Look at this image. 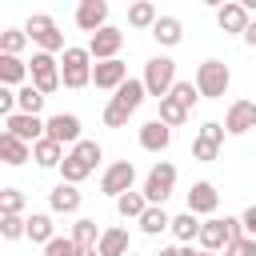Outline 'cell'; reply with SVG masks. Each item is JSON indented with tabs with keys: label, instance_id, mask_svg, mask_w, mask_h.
Listing matches in <instances>:
<instances>
[{
	"label": "cell",
	"instance_id": "836d02e7",
	"mask_svg": "<svg viewBox=\"0 0 256 256\" xmlns=\"http://www.w3.org/2000/svg\"><path fill=\"white\" fill-rule=\"evenodd\" d=\"M44 100H48V96H44L36 84H24V88H16V104H20V112H28V116H40Z\"/></svg>",
	"mask_w": 256,
	"mask_h": 256
},
{
	"label": "cell",
	"instance_id": "ffe728a7",
	"mask_svg": "<svg viewBox=\"0 0 256 256\" xmlns=\"http://www.w3.org/2000/svg\"><path fill=\"white\" fill-rule=\"evenodd\" d=\"M108 100H112L116 108H124V112H132V116H136V108L148 100V88H144V80H140V76H132V80H124Z\"/></svg>",
	"mask_w": 256,
	"mask_h": 256
},
{
	"label": "cell",
	"instance_id": "60d3db41",
	"mask_svg": "<svg viewBox=\"0 0 256 256\" xmlns=\"http://www.w3.org/2000/svg\"><path fill=\"white\" fill-rule=\"evenodd\" d=\"M224 224H228V240H232V244L244 240V220H240V216H224Z\"/></svg>",
	"mask_w": 256,
	"mask_h": 256
},
{
	"label": "cell",
	"instance_id": "30bf717a",
	"mask_svg": "<svg viewBox=\"0 0 256 256\" xmlns=\"http://www.w3.org/2000/svg\"><path fill=\"white\" fill-rule=\"evenodd\" d=\"M252 24V12L244 8V0H224L216 4V28L224 36H244V28Z\"/></svg>",
	"mask_w": 256,
	"mask_h": 256
},
{
	"label": "cell",
	"instance_id": "2e32d148",
	"mask_svg": "<svg viewBox=\"0 0 256 256\" xmlns=\"http://www.w3.org/2000/svg\"><path fill=\"white\" fill-rule=\"evenodd\" d=\"M256 128V100H232L228 104V112H224V132L228 136H244V132H252Z\"/></svg>",
	"mask_w": 256,
	"mask_h": 256
},
{
	"label": "cell",
	"instance_id": "6da1fadb",
	"mask_svg": "<svg viewBox=\"0 0 256 256\" xmlns=\"http://www.w3.org/2000/svg\"><path fill=\"white\" fill-rule=\"evenodd\" d=\"M100 160H104L100 140H80L76 148H68V156H64V164H60V180L80 188V184L96 172V164H100Z\"/></svg>",
	"mask_w": 256,
	"mask_h": 256
},
{
	"label": "cell",
	"instance_id": "ba28073f",
	"mask_svg": "<svg viewBox=\"0 0 256 256\" xmlns=\"http://www.w3.org/2000/svg\"><path fill=\"white\" fill-rule=\"evenodd\" d=\"M224 120H204L200 128H196V140H192V160H200V164H212L216 156H220V148H224Z\"/></svg>",
	"mask_w": 256,
	"mask_h": 256
},
{
	"label": "cell",
	"instance_id": "7dc6e473",
	"mask_svg": "<svg viewBox=\"0 0 256 256\" xmlns=\"http://www.w3.org/2000/svg\"><path fill=\"white\" fill-rule=\"evenodd\" d=\"M128 256H136V252H128Z\"/></svg>",
	"mask_w": 256,
	"mask_h": 256
},
{
	"label": "cell",
	"instance_id": "ac0fdd59",
	"mask_svg": "<svg viewBox=\"0 0 256 256\" xmlns=\"http://www.w3.org/2000/svg\"><path fill=\"white\" fill-rule=\"evenodd\" d=\"M80 204H84V196H80L76 184H64V180H60V184L48 192V212H52V216H76Z\"/></svg>",
	"mask_w": 256,
	"mask_h": 256
},
{
	"label": "cell",
	"instance_id": "f35d334b",
	"mask_svg": "<svg viewBox=\"0 0 256 256\" xmlns=\"http://www.w3.org/2000/svg\"><path fill=\"white\" fill-rule=\"evenodd\" d=\"M44 256H80V248H76L72 236H56V240L44 248Z\"/></svg>",
	"mask_w": 256,
	"mask_h": 256
},
{
	"label": "cell",
	"instance_id": "7402d4cb",
	"mask_svg": "<svg viewBox=\"0 0 256 256\" xmlns=\"http://www.w3.org/2000/svg\"><path fill=\"white\" fill-rule=\"evenodd\" d=\"M200 228H204V220H200V216H192V212L184 208V212H176V216H172V228H168V232H172V240H176L180 248H188V244H196V240H200Z\"/></svg>",
	"mask_w": 256,
	"mask_h": 256
},
{
	"label": "cell",
	"instance_id": "e0dca14e",
	"mask_svg": "<svg viewBox=\"0 0 256 256\" xmlns=\"http://www.w3.org/2000/svg\"><path fill=\"white\" fill-rule=\"evenodd\" d=\"M72 20H76V28H80V32L96 36L100 28H108V0H80Z\"/></svg>",
	"mask_w": 256,
	"mask_h": 256
},
{
	"label": "cell",
	"instance_id": "52a82bcc",
	"mask_svg": "<svg viewBox=\"0 0 256 256\" xmlns=\"http://www.w3.org/2000/svg\"><path fill=\"white\" fill-rule=\"evenodd\" d=\"M28 72H32V80H28V84H36L44 96H52V92H60V88H64V76H60V56H52V52H32Z\"/></svg>",
	"mask_w": 256,
	"mask_h": 256
},
{
	"label": "cell",
	"instance_id": "74e56055",
	"mask_svg": "<svg viewBox=\"0 0 256 256\" xmlns=\"http://www.w3.org/2000/svg\"><path fill=\"white\" fill-rule=\"evenodd\" d=\"M0 236H4V240L28 236V216H0Z\"/></svg>",
	"mask_w": 256,
	"mask_h": 256
},
{
	"label": "cell",
	"instance_id": "277c9868",
	"mask_svg": "<svg viewBox=\"0 0 256 256\" xmlns=\"http://www.w3.org/2000/svg\"><path fill=\"white\" fill-rule=\"evenodd\" d=\"M92 52L88 48H80V44H68L64 48V56H60V76H64V88H88L92 84Z\"/></svg>",
	"mask_w": 256,
	"mask_h": 256
},
{
	"label": "cell",
	"instance_id": "cb8c5ba5",
	"mask_svg": "<svg viewBox=\"0 0 256 256\" xmlns=\"http://www.w3.org/2000/svg\"><path fill=\"white\" fill-rule=\"evenodd\" d=\"M28 80H32V72H28L24 56H0V84L4 88H24Z\"/></svg>",
	"mask_w": 256,
	"mask_h": 256
},
{
	"label": "cell",
	"instance_id": "484cf974",
	"mask_svg": "<svg viewBox=\"0 0 256 256\" xmlns=\"http://www.w3.org/2000/svg\"><path fill=\"white\" fill-rule=\"evenodd\" d=\"M0 160H4L8 168H20V164H28V160H32V144L16 140L12 132H0Z\"/></svg>",
	"mask_w": 256,
	"mask_h": 256
},
{
	"label": "cell",
	"instance_id": "5bb4252c",
	"mask_svg": "<svg viewBox=\"0 0 256 256\" xmlns=\"http://www.w3.org/2000/svg\"><path fill=\"white\" fill-rule=\"evenodd\" d=\"M136 140H140V148H144V152L160 156V152H168V148H172V128H168L160 116H152V120H144V124L136 128Z\"/></svg>",
	"mask_w": 256,
	"mask_h": 256
},
{
	"label": "cell",
	"instance_id": "b9f144b4",
	"mask_svg": "<svg viewBox=\"0 0 256 256\" xmlns=\"http://www.w3.org/2000/svg\"><path fill=\"white\" fill-rule=\"evenodd\" d=\"M240 220H244V236L256 240V204H248V208L240 212Z\"/></svg>",
	"mask_w": 256,
	"mask_h": 256
},
{
	"label": "cell",
	"instance_id": "d6a6232c",
	"mask_svg": "<svg viewBox=\"0 0 256 256\" xmlns=\"http://www.w3.org/2000/svg\"><path fill=\"white\" fill-rule=\"evenodd\" d=\"M28 44H32V40H28L24 28H4V32H0V56H20Z\"/></svg>",
	"mask_w": 256,
	"mask_h": 256
},
{
	"label": "cell",
	"instance_id": "7a4b0ae2",
	"mask_svg": "<svg viewBox=\"0 0 256 256\" xmlns=\"http://www.w3.org/2000/svg\"><path fill=\"white\" fill-rule=\"evenodd\" d=\"M192 84L200 88V100H224V96H228V88H232V68H228L224 60L208 56V60H200V64H196Z\"/></svg>",
	"mask_w": 256,
	"mask_h": 256
},
{
	"label": "cell",
	"instance_id": "8992f818",
	"mask_svg": "<svg viewBox=\"0 0 256 256\" xmlns=\"http://www.w3.org/2000/svg\"><path fill=\"white\" fill-rule=\"evenodd\" d=\"M140 192L148 196V204H164V200L176 192V164H172V160H156V164L144 172Z\"/></svg>",
	"mask_w": 256,
	"mask_h": 256
},
{
	"label": "cell",
	"instance_id": "ee69618b",
	"mask_svg": "<svg viewBox=\"0 0 256 256\" xmlns=\"http://www.w3.org/2000/svg\"><path fill=\"white\" fill-rule=\"evenodd\" d=\"M180 252H184V256H220V252H204V248H192V244H188V248H180Z\"/></svg>",
	"mask_w": 256,
	"mask_h": 256
},
{
	"label": "cell",
	"instance_id": "9c48e42d",
	"mask_svg": "<svg viewBox=\"0 0 256 256\" xmlns=\"http://www.w3.org/2000/svg\"><path fill=\"white\" fill-rule=\"evenodd\" d=\"M132 188H136V164H132V160H112V164L100 172V192H104V196L120 200V196L132 192Z\"/></svg>",
	"mask_w": 256,
	"mask_h": 256
},
{
	"label": "cell",
	"instance_id": "ab89813d",
	"mask_svg": "<svg viewBox=\"0 0 256 256\" xmlns=\"http://www.w3.org/2000/svg\"><path fill=\"white\" fill-rule=\"evenodd\" d=\"M224 256H256V240H252V236H244V240L228 244V248H224Z\"/></svg>",
	"mask_w": 256,
	"mask_h": 256
},
{
	"label": "cell",
	"instance_id": "f6af8a7d",
	"mask_svg": "<svg viewBox=\"0 0 256 256\" xmlns=\"http://www.w3.org/2000/svg\"><path fill=\"white\" fill-rule=\"evenodd\" d=\"M156 256H184V252H180V244H168V248H160Z\"/></svg>",
	"mask_w": 256,
	"mask_h": 256
},
{
	"label": "cell",
	"instance_id": "f1b7e54d",
	"mask_svg": "<svg viewBox=\"0 0 256 256\" xmlns=\"http://www.w3.org/2000/svg\"><path fill=\"white\" fill-rule=\"evenodd\" d=\"M152 40H156L160 48H176V44L184 40V24H180L176 16H160L156 28H152Z\"/></svg>",
	"mask_w": 256,
	"mask_h": 256
},
{
	"label": "cell",
	"instance_id": "7bdbcfd3",
	"mask_svg": "<svg viewBox=\"0 0 256 256\" xmlns=\"http://www.w3.org/2000/svg\"><path fill=\"white\" fill-rule=\"evenodd\" d=\"M240 40H244V44H248V48H256V16H252V24H248V28H244V36H240Z\"/></svg>",
	"mask_w": 256,
	"mask_h": 256
},
{
	"label": "cell",
	"instance_id": "603a6c76",
	"mask_svg": "<svg viewBox=\"0 0 256 256\" xmlns=\"http://www.w3.org/2000/svg\"><path fill=\"white\" fill-rule=\"evenodd\" d=\"M96 252H100V256H128V252H132V236H128V228H124V224L104 228V236H100Z\"/></svg>",
	"mask_w": 256,
	"mask_h": 256
},
{
	"label": "cell",
	"instance_id": "4dcf8cb0",
	"mask_svg": "<svg viewBox=\"0 0 256 256\" xmlns=\"http://www.w3.org/2000/svg\"><path fill=\"white\" fill-rule=\"evenodd\" d=\"M148 208H152V204H148V196H144L140 188H132V192H124V196L116 200V212H120V220H140Z\"/></svg>",
	"mask_w": 256,
	"mask_h": 256
},
{
	"label": "cell",
	"instance_id": "d6986e66",
	"mask_svg": "<svg viewBox=\"0 0 256 256\" xmlns=\"http://www.w3.org/2000/svg\"><path fill=\"white\" fill-rule=\"evenodd\" d=\"M124 80H132L128 76V64L124 60H100L96 68H92V84L100 88V92H116Z\"/></svg>",
	"mask_w": 256,
	"mask_h": 256
},
{
	"label": "cell",
	"instance_id": "9a60e30c",
	"mask_svg": "<svg viewBox=\"0 0 256 256\" xmlns=\"http://www.w3.org/2000/svg\"><path fill=\"white\" fill-rule=\"evenodd\" d=\"M80 116L76 112H52L48 116V140H56V144H68V148H76L84 136H80Z\"/></svg>",
	"mask_w": 256,
	"mask_h": 256
},
{
	"label": "cell",
	"instance_id": "83f0119b",
	"mask_svg": "<svg viewBox=\"0 0 256 256\" xmlns=\"http://www.w3.org/2000/svg\"><path fill=\"white\" fill-rule=\"evenodd\" d=\"M64 144H56V140H40V144H32V160H36V168H56L60 172V164H64Z\"/></svg>",
	"mask_w": 256,
	"mask_h": 256
},
{
	"label": "cell",
	"instance_id": "44dd1931",
	"mask_svg": "<svg viewBox=\"0 0 256 256\" xmlns=\"http://www.w3.org/2000/svg\"><path fill=\"white\" fill-rule=\"evenodd\" d=\"M228 244H232V240H228V224H224V216H208L204 228H200L196 248H204V252H224Z\"/></svg>",
	"mask_w": 256,
	"mask_h": 256
},
{
	"label": "cell",
	"instance_id": "4316f807",
	"mask_svg": "<svg viewBox=\"0 0 256 256\" xmlns=\"http://www.w3.org/2000/svg\"><path fill=\"white\" fill-rule=\"evenodd\" d=\"M156 20H160V8H156L152 0H136V4H128V28H136V32H152Z\"/></svg>",
	"mask_w": 256,
	"mask_h": 256
},
{
	"label": "cell",
	"instance_id": "8fae6325",
	"mask_svg": "<svg viewBox=\"0 0 256 256\" xmlns=\"http://www.w3.org/2000/svg\"><path fill=\"white\" fill-rule=\"evenodd\" d=\"M4 132H12V136H16V140H24V144H40V140L48 136V116L16 112V116H8V120H4Z\"/></svg>",
	"mask_w": 256,
	"mask_h": 256
},
{
	"label": "cell",
	"instance_id": "e575fe53",
	"mask_svg": "<svg viewBox=\"0 0 256 256\" xmlns=\"http://www.w3.org/2000/svg\"><path fill=\"white\" fill-rule=\"evenodd\" d=\"M188 116H192V112H188L184 104H176L172 96H164V100H160V120H164L168 128H180V124H188Z\"/></svg>",
	"mask_w": 256,
	"mask_h": 256
},
{
	"label": "cell",
	"instance_id": "4fadbf2b",
	"mask_svg": "<svg viewBox=\"0 0 256 256\" xmlns=\"http://www.w3.org/2000/svg\"><path fill=\"white\" fill-rule=\"evenodd\" d=\"M88 52H92V60L100 64V60H120V48H124V32L116 28V24H108V28H100L96 36H88V44H84Z\"/></svg>",
	"mask_w": 256,
	"mask_h": 256
},
{
	"label": "cell",
	"instance_id": "3957f363",
	"mask_svg": "<svg viewBox=\"0 0 256 256\" xmlns=\"http://www.w3.org/2000/svg\"><path fill=\"white\" fill-rule=\"evenodd\" d=\"M24 32H28V40L36 44V52H52V56H64V32H60V24L48 16V12H32L24 24H20Z\"/></svg>",
	"mask_w": 256,
	"mask_h": 256
},
{
	"label": "cell",
	"instance_id": "8d00e7d4",
	"mask_svg": "<svg viewBox=\"0 0 256 256\" xmlns=\"http://www.w3.org/2000/svg\"><path fill=\"white\" fill-rule=\"evenodd\" d=\"M168 96H172V100H176V104H184V108H188V112H192V108H196V104H200V88H196V84H192V80H176V88H172V92H168Z\"/></svg>",
	"mask_w": 256,
	"mask_h": 256
},
{
	"label": "cell",
	"instance_id": "d590c367",
	"mask_svg": "<svg viewBox=\"0 0 256 256\" xmlns=\"http://www.w3.org/2000/svg\"><path fill=\"white\" fill-rule=\"evenodd\" d=\"M28 196L20 188H0V216H24Z\"/></svg>",
	"mask_w": 256,
	"mask_h": 256
},
{
	"label": "cell",
	"instance_id": "d4e9b609",
	"mask_svg": "<svg viewBox=\"0 0 256 256\" xmlns=\"http://www.w3.org/2000/svg\"><path fill=\"white\" fill-rule=\"evenodd\" d=\"M24 240L48 248V244L56 240V220H52V212H28V236H24Z\"/></svg>",
	"mask_w": 256,
	"mask_h": 256
},
{
	"label": "cell",
	"instance_id": "5b68a950",
	"mask_svg": "<svg viewBox=\"0 0 256 256\" xmlns=\"http://www.w3.org/2000/svg\"><path fill=\"white\" fill-rule=\"evenodd\" d=\"M140 80H144L148 96L164 100V96L176 88V80H180V76H176V60H172V56H164V52H160V56H152V60H144V76H140Z\"/></svg>",
	"mask_w": 256,
	"mask_h": 256
},
{
	"label": "cell",
	"instance_id": "7c38bea8",
	"mask_svg": "<svg viewBox=\"0 0 256 256\" xmlns=\"http://www.w3.org/2000/svg\"><path fill=\"white\" fill-rule=\"evenodd\" d=\"M184 208L192 212V216H216V208H220V192H216V184L212 180H196L192 188H188V196H184Z\"/></svg>",
	"mask_w": 256,
	"mask_h": 256
},
{
	"label": "cell",
	"instance_id": "bcb514c9",
	"mask_svg": "<svg viewBox=\"0 0 256 256\" xmlns=\"http://www.w3.org/2000/svg\"><path fill=\"white\" fill-rule=\"evenodd\" d=\"M80 256H100V252L96 248H80Z\"/></svg>",
	"mask_w": 256,
	"mask_h": 256
},
{
	"label": "cell",
	"instance_id": "f546056e",
	"mask_svg": "<svg viewBox=\"0 0 256 256\" xmlns=\"http://www.w3.org/2000/svg\"><path fill=\"white\" fill-rule=\"evenodd\" d=\"M72 240H76V248H96L100 244V236H104V228L92 220V216H76V224H72V232H68Z\"/></svg>",
	"mask_w": 256,
	"mask_h": 256
},
{
	"label": "cell",
	"instance_id": "1f68e13d",
	"mask_svg": "<svg viewBox=\"0 0 256 256\" xmlns=\"http://www.w3.org/2000/svg\"><path fill=\"white\" fill-rule=\"evenodd\" d=\"M136 224H140V232H144V236H160V232H168V228H172V216L164 212V204H152Z\"/></svg>",
	"mask_w": 256,
	"mask_h": 256
}]
</instances>
